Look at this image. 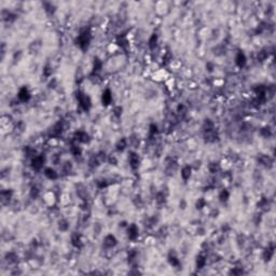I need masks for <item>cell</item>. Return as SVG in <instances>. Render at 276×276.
Returning a JSON list of instances; mask_svg holds the SVG:
<instances>
[{"mask_svg": "<svg viewBox=\"0 0 276 276\" xmlns=\"http://www.w3.org/2000/svg\"><path fill=\"white\" fill-rule=\"evenodd\" d=\"M130 162H131V165H132V167H133V168H136V167L138 166L139 159H138L137 154H135V153H132V155L130 156Z\"/></svg>", "mask_w": 276, "mask_h": 276, "instance_id": "cell-8", "label": "cell"}, {"mask_svg": "<svg viewBox=\"0 0 276 276\" xmlns=\"http://www.w3.org/2000/svg\"><path fill=\"white\" fill-rule=\"evenodd\" d=\"M170 264H172V265H174V266H177L178 264H179V261H178V260H177V258H175V257H174V258H172V257H170Z\"/></svg>", "mask_w": 276, "mask_h": 276, "instance_id": "cell-15", "label": "cell"}, {"mask_svg": "<svg viewBox=\"0 0 276 276\" xmlns=\"http://www.w3.org/2000/svg\"><path fill=\"white\" fill-rule=\"evenodd\" d=\"M104 244H105V246H107V247H113L116 244V238H114V236L108 235L106 238H105Z\"/></svg>", "mask_w": 276, "mask_h": 276, "instance_id": "cell-6", "label": "cell"}, {"mask_svg": "<svg viewBox=\"0 0 276 276\" xmlns=\"http://www.w3.org/2000/svg\"><path fill=\"white\" fill-rule=\"evenodd\" d=\"M155 44H156V36H155V35H153V36L150 38L149 45H150V48H151V49H153V48L155 47Z\"/></svg>", "mask_w": 276, "mask_h": 276, "instance_id": "cell-13", "label": "cell"}, {"mask_svg": "<svg viewBox=\"0 0 276 276\" xmlns=\"http://www.w3.org/2000/svg\"><path fill=\"white\" fill-rule=\"evenodd\" d=\"M190 175H191V168H190L189 166L184 167V168L182 170V173H181V176H182V178L184 180H187L190 177Z\"/></svg>", "mask_w": 276, "mask_h": 276, "instance_id": "cell-11", "label": "cell"}, {"mask_svg": "<svg viewBox=\"0 0 276 276\" xmlns=\"http://www.w3.org/2000/svg\"><path fill=\"white\" fill-rule=\"evenodd\" d=\"M111 94H110V91H105V93L103 94V103L105 105H109L110 101H111Z\"/></svg>", "mask_w": 276, "mask_h": 276, "instance_id": "cell-9", "label": "cell"}, {"mask_svg": "<svg viewBox=\"0 0 276 276\" xmlns=\"http://www.w3.org/2000/svg\"><path fill=\"white\" fill-rule=\"evenodd\" d=\"M205 262H206V261H205V258H204V257H199V258H197V266H199L200 269H202V267L205 265Z\"/></svg>", "mask_w": 276, "mask_h": 276, "instance_id": "cell-12", "label": "cell"}, {"mask_svg": "<svg viewBox=\"0 0 276 276\" xmlns=\"http://www.w3.org/2000/svg\"><path fill=\"white\" fill-rule=\"evenodd\" d=\"M79 103H80V105L82 107H83V109H89V107H90V98L87 96V95H84V94H80V96H79Z\"/></svg>", "mask_w": 276, "mask_h": 276, "instance_id": "cell-2", "label": "cell"}, {"mask_svg": "<svg viewBox=\"0 0 276 276\" xmlns=\"http://www.w3.org/2000/svg\"><path fill=\"white\" fill-rule=\"evenodd\" d=\"M42 164H43V158H42V156H35V158L33 159V168L39 170V168L42 167Z\"/></svg>", "mask_w": 276, "mask_h": 276, "instance_id": "cell-3", "label": "cell"}, {"mask_svg": "<svg viewBox=\"0 0 276 276\" xmlns=\"http://www.w3.org/2000/svg\"><path fill=\"white\" fill-rule=\"evenodd\" d=\"M228 197H229V193H228V191H222L221 192V194H220V199H221V201H226L228 200Z\"/></svg>", "mask_w": 276, "mask_h": 276, "instance_id": "cell-14", "label": "cell"}, {"mask_svg": "<svg viewBox=\"0 0 276 276\" xmlns=\"http://www.w3.org/2000/svg\"><path fill=\"white\" fill-rule=\"evenodd\" d=\"M45 176H47L48 178H50V179H55L57 177V175L52 168H47V170H45Z\"/></svg>", "mask_w": 276, "mask_h": 276, "instance_id": "cell-10", "label": "cell"}, {"mask_svg": "<svg viewBox=\"0 0 276 276\" xmlns=\"http://www.w3.org/2000/svg\"><path fill=\"white\" fill-rule=\"evenodd\" d=\"M89 41H90V35H89L87 31L83 33H81L80 36H79V38H78V44H79L82 49L87 48Z\"/></svg>", "mask_w": 276, "mask_h": 276, "instance_id": "cell-1", "label": "cell"}, {"mask_svg": "<svg viewBox=\"0 0 276 276\" xmlns=\"http://www.w3.org/2000/svg\"><path fill=\"white\" fill-rule=\"evenodd\" d=\"M246 63V57L244 55L243 53H238L237 56H236V64L238 65L240 67H243Z\"/></svg>", "mask_w": 276, "mask_h": 276, "instance_id": "cell-7", "label": "cell"}, {"mask_svg": "<svg viewBox=\"0 0 276 276\" xmlns=\"http://www.w3.org/2000/svg\"><path fill=\"white\" fill-rule=\"evenodd\" d=\"M18 98H20L22 101H26V100H28V98H29V92H28V90H27L26 87H23V89L20 91V93H18Z\"/></svg>", "mask_w": 276, "mask_h": 276, "instance_id": "cell-4", "label": "cell"}, {"mask_svg": "<svg viewBox=\"0 0 276 276\" xmlns=\"http://www.w3.org/2000/svg\"><path fill=\"white\" fill-rule=\"evenodd\" d=\"M137 235H138V228H137L135 224L131 226L130 229H128V236H130V238L135 240L137 237Z\"/></svg>", "mask_w": 276, "mask_h": 276, "instance_id": "cell-5", "label": "cell"}]
</instances>
